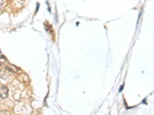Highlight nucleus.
I'll use <instances>...</instances> for the list:
<instances>
[{
  "label": "nucleus",
  "instance_id": "f257e3e1",
  "mask_svg": "<svg viewBox=\"0 0 154 115\" xmlns=\"http://www.w3.org/2000/svg\"><path fill=\"white\" fill-rule=\"evenodd\" d=\"M9 95V89L6 86L2 85L0 87V97L2 98L5 99L8 97Z\"/></svg>",
  "mask_w": 154,
  "mask_h": 115
},
{
  "label": "nucleus",
  "instance_id": "f03ea898",
  "mask_svg": "<svg viewBox=\"0 0 154 115\" xmlns=\"http://www.w3.org/2000/svg\"><path fill=\"white\" fill-rule=\"evenodd\" d=\"M5 61H6V58L4 57V55H0V65L3 64Z\"/></svg>",
  "mask_w": 154,
  "mask_h": 115
},
{
  "label": "nucleus",
  "instance_id": "7ed1b4c3",
  "mask_svg": "<svg viewBox=\"0 0 154 115\" xmlns=\"http://www.w3.org/2000/svg\"><path fill=\"white\" fill-rule=\"evenodd\" d=\"M0 115H10V113L7 111H0Z\"/></svg>",
  "mask_w": 154,
  "mask_h": 115
},
{
  "label": "nucleus",
  "instance_id": "20e7f679",
  "mask_svg": "<svg viewBox=\"0 0 154 115\" xmlns=\"http://www.w3.org/2000/svg\"><path fill=\"white\" fill-rule=\"evenodd\" d=\"M123 88H124V85H123H123L121 86V88H119V92H122V91H123Z\"/></svg>",
  "mask_w": 154,
  "mask_h": 115
},
{
  "label": "nucleus",
  "instance_id": "39448f33",
  "mask_svg": "<svg viewBox=\"0 0 154 115\" xmlns=\"http://www.w3.org/2000/svg\"><path fill=\"white\" fill-rule=\"evenodd\" d=\"M2 5H3V2H2V1H0V9H2Z\"/></svg>",
  "mask_w": 154,
  "mask_h": 115
}]
</instances>
